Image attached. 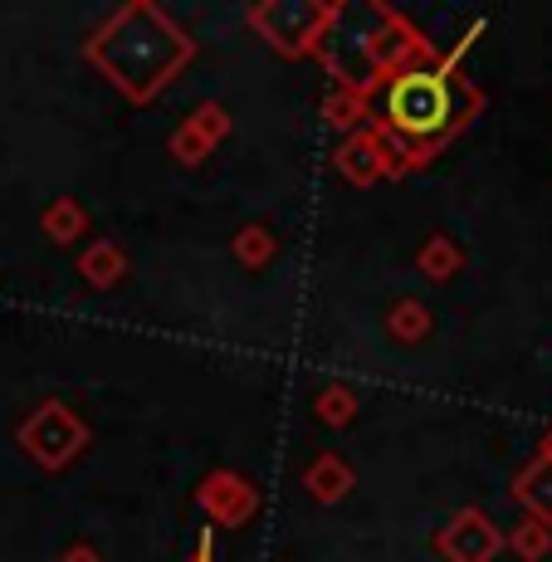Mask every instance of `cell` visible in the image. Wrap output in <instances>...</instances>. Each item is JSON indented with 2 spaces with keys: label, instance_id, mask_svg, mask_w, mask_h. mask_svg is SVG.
Instances as JSON below:
<instances>
[{
  "label": "cell",
  "instance_id": "7a4b0ae2",
  "mask_svg": "<svg viewBox=\"0 0 552 562\" xmlns=\"http://www.w3.org/2000/svg\"><path fill=\"white\" fill-rule=\"evenodd\" d=\"M313 54L328 69L333 89L362 93V99L382 79L410 69V64L440 59V49L410 25L402 10L382 5V0H342V5H333Z\"/></svg>",
  "mask_w": 552,
  "mask_h": 562
},
{
  "label": "cell",
  "instance_id": "5bb4252c",
  "mask_svg": "<svg viewBox=\"0 0 552 562\" xmlns=\"http://www.w3.org/2000/svg\"><path fill=\"white\" fill-rule=\"evenodd\" d=\"M430 328H436V313L420 304V299H396L392 313H386V333L396 342H420Z\"/></svg>",
  "mask_w": 552,
  "mask_h": 562
},
{
  "label": "cell",
  "instance_id": "5b68a950",
  "mask_svg": "<svg viewBox=\"0 0 552 562\" xmlns=\"http://www.w3.org/2000/svg\"><path fill=\"white\" fill-rule=\"evenodd\" d=\"M15 440L40 470H64V464H74L83 450H89V426H83L64 402H45L20 420Z\"/></svg>",
  "mask_w": 552,
  "mask_h": 562
},
{
  "label": "cell",
  "instance_id": "8992f818",
  "mask_svg": "<svg viewBox=\"0 0 552 562\" xmlns=\"http://www.w3.org/2000/svg\"><path fill=\"white\" fill-rule=\"evenodd\" d=\"M196 504L215 528H245L259 509V490L240 470H211L196 484Z\"/></svg>",
  "mask_w": 552,
  "mask_h": 562
},
{
  "label": "cell",
  "instance_id": "603a6c76",
  "mask_svg": "<svg viewBox=\"0 0 552 562\" xmlns=\"http://www.w3.org/2000/svg\"><path fill=\"white\" fill-rule=\"evenodd\" d=\"M538 460H552V426L543 430V440H538Z\"/></svg>",
  "mask_w": 552,
  "mask_h": 562
},
{
  "label": "cell",
  "instance_id": "d6986e66",
  "mask_svg": "<svg viewBox=\"0 0 552 562\" xmlns=\"http://www.w3.org/2000/svg\"><path fill=\"white\" fill-rule=\"evenodd\" d=\"M187 123H191V127H196V133H201V137H205V143H211V147H221V143H225V137H230L235 117H230V108H225L221 99H211V103H201V108H196V113H191V117H187Z\"/></svg>",
  "mask_w": 552,
  "mask_h": 562
},
{
  "label": "cell",
  "instance_id": "3957f363",
  "mask_svg": "<svg viewBox=\"0 0 552 562\" xmlns=\"http://www.w3.org/2000/svg\"><path fill=\"white\" fill-rule=\"evenodd\" d=\"M83 59L123 93L127 103H151L191 59L196 40L151 0H127L83 40Z\"/></svg>",
  "mask_w": 552,
  "mask_h": 562
},
{
  "label": "cell",
  "instance_id": "30bf717a",
  "mask_svg": "<svg viewBox=\"0 0 552 562\" xmlns=\"http://www.w3.org/2000/svg\"><path fill=\"white\" fill-rule=\"evenodd\" d=\"M514 499L523 509V518H538V524L552 528V460L533 456L514 474Z\"/></svg>",
  "mask_w": 552,
  "mask_h": 562
},
{
  "label": "cell",
  "instance_id": "2e32d148",
  "mask_svg": "<svg viewBox=\"0 0 552 562\" xmlns=\"http://www.w3.org/2000/svg\"><path fill=\"white\" fill-rule=\"evenodd\" d=\"M323 117L348 137V133H357V127H367V99L362 93H348V89H333L328 99H323Z\"/></svg>",
  "mask_w": 552,
  "mask_h": 562
},
{
  "label": "cell",
  "instance_id": "52a82bcc",
  "mask_svg": "<svg viewBox=\"0 0 552 562\" xmlns=\"http://www.w3.org/2000/svg\"><path fill=\"white\" fill-rule=\"evenodd\" d=\"M333 161H338V171L352 187H372V181H382V177H406V161L386 147V137L376 133V127L348 133L338 143V153H333Z\"/></svg>",
  "mask_w": 552,
  "mask_h": 562
},
{
  "label": "cell",
  "instance_id": "ba28073f",
  "mask_svg": "<svg viewBox=\"0 0 552 562\" xmlns=\"http://www.w3.org/2000/svg\"><path fill=\"white\" fill-rule=\"evenodd\" d=\"M436 548L446 562H494L504 553V533L480 509H460L436 533Z\"/></svg>",
  "mask_w": 552,
  "mask_h": 562
},
{
  "label": "cell",
  "instance_id": "6da1fadb",
  "mask_svg": "<svg viewBox=\"0 0 552 562\" xmlns=\"http://www.w3.org/2000/svg\"><path fill=\"white\" fill-rule=\"evenodd\" d=\"M484 113V89L440 59L410 64L367 93V127L386 137L406 171L426 167L446 143L464 133Z\"/></svg>",
  "mask_w": 552,
  "mask_h": 562
},
{
  "label": "cell",
  "instance_id": "44dd1931",
  "mask_svg": "<svg viewBox=\"0 0 552 562\" xmlns=\"http://www.w3.org/2000/svg\"><path fill=\"white\" fill-rule=\"evenodd\" d=\"M59 562H103V553H99L93 543H69V548L59 553Z\"/></svg>",
  "mask_w": 552,
  "mask_h": 562
},
{
  "label": "cell",
  "instance_id": "277c9868",
  "mask_svg": "<svg viewBox=\"0 0 552 562\" xmlns=\"http://www.w3.org/2000/svg\"><path fill=\"white\" fill-rule=\"evenodd\" d=\"M328 0H259L250 5V30L284 59H303L328 25Z\"/></svg>",
  "mask_w": 552,
  "mask_h": 562
},
{
  "label": "cell",
  "instance_id": "4fadbf2b",
  "mask_svg": "<svg viewBox=\"0 0 552 562\" xmlns=\"http://www.w3.org/2000/svg\"><path fill=\"white\" fill-rule=\"evenodd\" d=\"M416 265L430 284H450V279L464 269V250L450 240V235H430V240L416 250Z\"/></svg>",
  "mask_w": 552,
  "mask_h": 562
},
{
  "label": "cell",
  "instance_id": "7c38bea8",
  "mask_svg": "<svg viewBox=\"0 0 552 562\" xmlns=\"http://www.w3.org/2000/svg\"><path fill=\"white\" fill-rule=\"evenodd\" d=\"M40 231H45L54 245H74L89 235V211L74 196H54L45 211H40Z\"/></svg>",
  "mask_w": 552,
  "mask_h": 562
},
{
  "label": "cell",
  "instance_id": "9c48e42d",
  "mask_svg": "<svg viewBox=\"0 0 552 562\" xmlns=\"http://www.w3.org/2000/svg\"><path fill=\"white\" fill-rule=\"evenodd\" d=\"M352 484H357V470L338 456V450H323V456L303 470V490H308V499H318V504H342L352 494Z\"/></svg>",
  "mask_w": 552,
  "mask_h": 562
},
{
  "label": "cell",
  "instance_id": "ac0fdd59",
  "mask_svg": "<svg viewBox=\"0 0 552 562\" xmlns=\"http://www.w3.org/2000/svg\"><path fill=\"white\" fill-rule=\"evenodd\" d=\"M313 416H318L323 426H348V420L357 416V392L352 386H342V382L323 386V392L313 396Z\"/></svg>",
  "mask_w": 552,
  "mask_h": 562
},
{
  "label": "cell",
  "instance_id": "ffe728a7",
  "mask_svg": "<svg viewBox=\"0 0 552 562\" xmlns=\"http://www.w3.org/2000/svg\"><path fill=\"white\" fill-rule=\"evenodd\" d=\"M167 153L171 157H177L181 161V167H201V161L205 157H211L215 153V147L211 143H205V137L196 133V127H191L187 123V117H181V127H177V133H171V143H167Z\"/></svg>",
  "mask_w": 552,
  "mask_h": 562
},
{
  "label": "cell",
  "instance_id": "9a60e30c",
  "mask_svg": "<svg viewBox=\"0 0 552 562\" xmlns=\"http://www.w3.org/2000/svg\"><path fill=\"white\" fill-rule=\"evenodd\" d=\"M230 255L240 259L245 269H264L269 259L279 255V235L269 231V225H245V231L230 240Z\"/></svg>",
  "mask_w": 552,
  "mask_h": 562
},
{
  "label": "cell",
  "instance_id": "e0dca14e",
  "mask_svg": "<svg viewBox=\"0 0 552 562\" xmlns=\"http://www.w3.org/2000/svg\"><path fill=\"white\" fill-rule=\"evenodd\" d=\"M504 548H514L523 562H543L552 553V528L538 518H523V524H514V533H504Z\"/></svg>",
  "mask_w": 552,
  "mask_h": 562
},
{
  "label": "cell",
  "instance_id": "7402d4cb",
  "mask_svg": "<svg viewBox=\"0 0 552 562\" xmlns=\"http://www.w3.org/2000/svg\"><path fill=\"white\" fill-rule=\"evenodd\" d=\"M187 562H215V553H211V533H201V548L191 553Z\"/></svg>",
  "mask_w": 552,
  "mask_h": 562
},
{
  "label": "cell",
  "instance_id": "8fae6325",
  "mask_svg": "<svg viewBox=\"0 0 552 562\" xmlns=\"http://www.w3.org/2000/svg\"><path fill=\"white\" fill-rule=\"evenodd\" d=\"M79 274H83V284H93V289H113L117 279L127 274V255H123V245L108 240V235L89 240V245H83V255H79Z\"/></svg>",
  "mask_w": 552,
  "mask_h": 562
}]
</instances>
